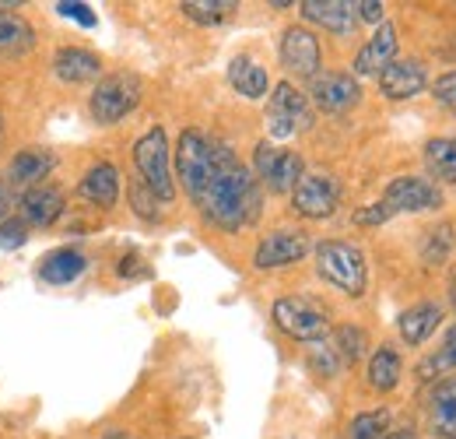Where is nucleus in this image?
I'll return each mask as SVG.
<instances>
[{
	"label": "nucleus",
	"instance_id": "obj_1",
	"mask_svg": "<svg viewBox=\"0 0 456 439\" xmlns=\"http://www.w3.org/2000/svg\"><path fill=\"white\" fill-rule=\"evenodd\" d=\"M200 215L222 232H239L260 219V183L225 145L222 162L215 169L204 197L197 201Z\"/></svg>",
	"mask_w": 456,
	"mask_h": 439
},
{
	"label": "nucleus",
	"instance_id": "obj_2",
	"mask_svg": "<svg viewBox=\"0 0 456 439\" xmlns=\"http://www.w3.org/2000/svg\"><path fill=\"white\" fill-rule=\"evenodd\" d=\"M222 152H225V145H218L215 137H208L197 127H186L179 134V145H175V179L183 183V190L190 194L193 204L204 197L215 169L222 162Z\"/></svg>",
	"mask_w": 456,
	"mask_h": 439
},
{
	"label": "nucleus",
	"instance_id": "obj_3",
	"mask_svg": "<svg viewBox=\"0 0 456 439\" xmlns=\"http://www.w3.org/2000/svg\"><path fill=\"white\" fill-rule=\"evenodd\" d=\"M141 95H144V85H141L137 74H130V70L106 74V78L95 81V88L88 95V116L99 127H113V123L126 120L130 112L137 110Z\"/></svg>",
	"mask_w": 456,
	"mask_h": 439
},
{
	"label": "nucleus",
	"instance_id": "obj_4",
	"mask_svg": "<svg viewBox=\"0 0 456 439\" xmlns=\"http://www.w3.org/2000/svg\"><path fill=\"white\" fill-rule=\"evenodd\" d=\"M316 271L327 285H334L338 292L351 295V299L365 295V285H369L365 257L358 246H351L344 239H327L316 246Z\"/></svg>",
	"mask_w": 456,
	"mask_h": 439
},
{
	"label": "nucleus",
	"instance_id": "obj_5",
	"mask_svg": "<svg viewBox=\"0 0 456 439\" xmlns=\"http://www.w3.org/2000/svg\"><path fill=\"white\" fill-rule=\"evenodd\" d=\"M134 165H137V179L162 201H175V176H172V148L162 127H151L144 137H137L134 145Z\"/></svg>",
	"mask_w": 456,
	"mask_h": 439
},
{
	"label": "nucleus",
	"instance_id": "obj_6",
	"mask_svg": "<svg viewBox=\"0 0 456 439\" xmlns=\"http://www.w3.org/2000/svg\"><path fill=\"white\" fill-rule=\"evenodd\" d=\"M271 320L278 330H285L291 341L313 344V341H327L330 337V317L323 306H316L305 295H281L271 306Z\"/></svg>",
	"mask_w": 456,
	"mask_h": 439
},
{
	"label": "nucleus",
	"instance_id": "obj_7",
	"mask_svg": "<svg viewBox=\"0 0 456 439\" xmlns=\"http://www.w3.org/2000/svg\"><path fill=\"white\" fill-rule=\"evenodd\" d=\"M264 123H267L271 145H274V141H288V137H295V134H302V130L313 123V112H309L305 95H302L291 81H281V85L271 92V99H267Z\"/></svg>",
	"mask_w": 456,
	"mask_h": 439
},
{
	"label": "nucleus",
	"instance_id": "obj_8",
	"mask_svg": "<svg viewBox=\"0 0 456 439\" xmlns=\"http://www.w3.org/2000/svg\"><path fill=\"white\" fill-rule=\"evenodd\" d=\"M305 162L298 152L291 148H278L271 141H260L253 152V176L271 190V194H291L295 183L302 179Z\"/></svg>",
	"mask_w": 456,
	"mask_h": 439
},
{
	"label": "nucleus",
	"instance_id": "obj_9",
	"mask_svg": "<svg viewBox=\"0 0 456 439\" xmlns=\"http://www.w3.org/2000/svg\"><path fill=\"white\" fill-rule=\"evenodd\" d=\"M291 208L302 219H330L341 208V183L330 172H302V179L291 190Z\"/></svg>",
	"mask_w": 456,
	"mask_h": 439
},
{
	"label": "nucleus",
	"instance_id": "obj_10",
	"mask_svg": "<svg viewBox=\"0 0 456 439\" xmlns=\"http://www.w3.org/2000/svg\"><path fill=\"white\" fill-rule=\"evenodd\" d=\"M309 253H313V239L305 232H298V228H278V232H267L256 243L253 268L256 271H278V268L302 264Z\"/></svg>",
	"mask_w": 456,
	"mask_h": 439
},
{
	"label": "nucleus",
	"instance_id": "obj_11",
	"mask_svg": "<svg viewBox=\"0 0 456 439\" xmlns=\"http://www.w3.org/2000/svg\"><path fill=\"white\" fill-rule=\"evenodd\" d=\"M63 211H67V190L53 179L18 194V219L28 225V232L32 228H53L63 219Z\"/></svg>",
	"mask_w": 456,
	"mask_h": 439
},
{
	"label": "nucleus",
	"instance_id": "obj_12",
	"mask_svg": "<svg viewBox=\"0 0 456 439\" xmlns=\"http://www.w3.org/2000/svg\"><path fill=\"white\" fill-rule=\"evenodd\" d=\"M53 169H57V155H53L50 148H36V145H28V148H21V152H14V155L7 159L4 183H7L11 194H25V190L46 183Z\"/></svg>",
	"mask_w": 456,
	"mask_h": 439
},
{
	"label": "nucleus",
	"instance_id": "obj_13",
	"mask_svg": "<svg viewBox=\"0 0 456 439\" xmlns=\"http://www.w3.org/2000/svg\"><path fill=\"white\" fill-rule=\"evenodd\" d=\"M281 63H285L288 74L295 78H316L320 74V39L305 29V25H288L285 36H281Z\"/></svg>",
	"mask_w": 456,
	"mask_h": 439
},
{
	"label": "nucleus",
	"instance_id": "obj_14",
	"mask_svg": "<svg viewBox=\"0 0 456 439\" xmlns=\"http://www.w3.org/2000/svg\"><path fill=\"white\" fill-rule=\"evenodd\" d=\"M383 204L394 211V215H403V211H432L443 204V194L421 179V176H397L387 194H383Z\"/></svg>",
	"mask_w": 456,
	"mask_h": 439
},
{
	"label": "nucleus",
	"instance_id": "obj_15",
	"mask_svg": "<svg viewBox=\"0 0 456 439\" xmlns=\"http://www.w3.org/2000/svg\"><path fill=\"white\" fill-rule=\"evenodd\" d=\"M309 95L313 103L323 112H347L351 106H358L362 99V88L351 74H341V70H330V74H316L313 85H309Z\"/></svg>",
	"mask_w": 456,
	"mask_h": 439
},
{
	"label": "nucleus",
	"instance_id": "obj_16",
	"mask_svg": "<svg viewBox=\"0 0 456 439\" xmlns=\"http://www.w3.org/2000/svg\"><path fill=\"white\" fill-rule=\"evenodd\" d=\"M425 85H428V74L418 60H394L379 70V92L394 103L414 99L418 92H425Z\"/></svg>",
	"mask_w": 456,
	"mask_h": 439
},
{
	"label": "nucleus",
	"instance_id": "obj_17",
	"mask_svg": "<svg viewBox=\"0 0 456 439\" xmlns=\"http://www.w3.org/2000/svg\"><path fill=\"white\" fill-rule=\"evenodd\" d=\"M298 11H302L305 21H316V25H323L327 32H334L341 39L354 36V29H358V14H354L351 0H302Z\"/></svg>",
	"mask_w": 456,
	"mask_h": 439
},
{
	"label": "nucleus",
	"instance_id": "obj_18",
	"mask_svg": "<svg viewBox=\"0 0 456 439\" xmlns=\"http://www.w3.org/2000/svg\"><path fill=\"white\" fill-rule=\"evenodd\" d=\"M77 197L88 201L92 208L113 211L116 201H119V169H116L113 162L88 165V172H85L81 183H77Z\"/></svg>",
	"mask_w": 456,
	"mask_h": 439
},
{
	"label": "nucleus",
	"instance_id": "obj_19",
	"mask_svg": "<svg viewBox=\"0 0 456 439\" xmlns=\"http://www.w3.org/2000/svg\"><path fill=\"white\" fill-rule=\"evenodd\" d=\"M53 74L63 85H92L102 74V56L85 46H60L53 54Z\"/></svg>",
	"mask_w": 456,
	"mask_h": 439
},
{
	"label": "nucleus",
	"instance_id": "obj_20",
	"mask_svg": "<svg viewBox=\"0 0 456 439\" xmlns=\"http://www.w3.org/2000/svg\"><path fill=\"white\" fill-rule=\"evenodd\" d=\"M85 271H88V257H85L77 246H57V250H50V253L39 261V268H36L39 281H43V285H53V288L74 285Z\"/></svg>",
	"mask_w": 456,
	"mask_h": 439
},
{
	"label": "nucleus",
	"instance_id": "obj_21",
	"mask_svg": "<svg viewBox=\"0 0 456 439\" xmlns=\"http://www.w3.org/2000/svg\"><path fill=\"white\" fill-rule=\"evenodd\" d=\"M394 60H397V29L390 21H383L376 29V36L354 54V74L358 78H379V70Z\"/></svg>",
	"mask_w": 456,
	"mask_h": 439
},
{
	"label": "nucleus",
	"instance_id": "obj_22",
	"mask_svg": "<svg viewBox=\"0 0 456 439\" xmlns=\"http://www.w3.org/2000/svg\"><path fill=\"white\" fill-rule=\"evenodd\" d=\"M36 46V29L18 11H0V63L21 60Z\"/></svg>",
	"mask_w": 456,
	"mask_h": 439
},
{
	"label": "nucleus",
	"instance_id": "obj_23",
	"mask_svg": "<svg viewBox=\"0 0 456 439\" xmlns=\"http://www.w3.org/2000/svg\"><path fill=\"white\" fill-rule=\"evenodd\" d=\"M428 426L439 439H456V377L443 380L428 397Z\"/></svg>",
	"mask_w": 456,
	"mask_h": 439
},
{
	"label": "nucleus",
	"instance_id": "obj_24",
	"mask_svg": "<svg viewBox=\"0 0 456 439\" xmlns=\"http://www.w3.org/2000/svg\"><path fill=\"white\" fill-rule=\"evenodd\" d=\"M228 85L242 95V99H264L271 92V78L267 70L253 60V56H235L228 63Z\"/></svg>",
	"mask_w": 456,
	"mask_h": 439
},
{
	"label": "nucleus",
	"instance_id": "obj_25",
	"mask_svg": "<svg viewBox=\"0 0 456 439\" xmlns=\"http://www.w3.org/2000/svg\"><path fill=\"white\" fill-rule=\"evenodd\" d=\"M439 324H443V306H439V302H418V306L403 310L397 320L400 337H403L407 344H425Z\"/></svg>",
	"mask_w": 456,
	"mask_h": 439
},
{
	"label": "nucleus",
	"instance_id": "obj_26",
	"mask_svg": "<svg viewBox=\"0 0 456 439\" xmlns=\"http://www.w3.org/2000/svg\"><path fill=\"white\" fill-rule=\"evenodd\" d=\"M400 373H403V362L394 348H379L372 359H369V384L376 390H394L400 384Z\"/></svg>",
	"mask_w": 456,
	"mask_h": 439
},
{
	"label": "nucleus",
	"instance_id": "obj_27",
	"mask_svg": "<svg viewBox=\"0 0 456 439\" xmlns=\"http://www.w3.org/2000/svg\"><path fill=\"white\" fill-rule=\"evenodd\" d=\"M425 165L446 179V183H456V137H432L425 145Z\"/></svg>",
	"mask_w": 456,
	"mask_h": 439
},
{
	"label": "nucleus",
	"instance_id": "obj_28",
	"mask_svg": "<svg viewBox=\"0 0 456 439\" xmlns=\"http://www.w3.org/2000/svg\"><path fill=\"white\" fill-rule=\"evenodd\" d=\"M186 18H193L197 25H222L225 18L235 14V0H183L179 4Z\"/></svg>",
	"mask_w": 456,
	"mask_h": 439
},
{
	"label": "nucleus",
	"instance_id": "obj_29",
	"mask_svg": "<svg viewBox=\"0 0 456 439\" xmlns=\"http://www.w3.org/2000/svg\"><path fill=\"white\" fill-rule=\"evenodd\" d=\"M334 352L341 355L344 366H354L362 355H365V348H369V337H365V330L354 327V324H341V327L334 330Z\"/></svg>",
	"mask_w": 456,
	"mask_h": 439
},
{
	"label": "nucleus",
	"instance_id": "obj_30",
	"mask_svg": "<svg viewBox=\"0 0 456 439\" xmlns=\"http://www.w3.org/2000/svg\"><path fill=\"white\" fill-rule=\"evenodd\" d=\"M390 436V411L379 408V411H362L351 418L347 426V439H387Z\"/></svg>",
	"mask_w": 456,
	"mask_h": 439
},
{
	"label": "nucleus",
	"instance_id": "obj_31",
	"mask_svg": "<svg viewBox=\"0 0 456 439\" xmlns=\"http://www.w3.org/2000/svg\"><path fill=\"white\" fill-rule=\"evenodd\" d=\"M305 359H309V366H313L320 377H338L344 366L341 355L334 352L330 341H313V344H305Z\"/></svg>",
	"mask_w": 456,
	"mask_h": 439
},
{
	"label": "nucleus",
	"instance_id": "obj_32",
	"mask_svg": "<svg viewBox=\"0 0 456 439\" xmlns=\"http://www.w3.org/2000/svg\"><path fill=\"white\" fill-rule=\"evenodd\" d=\"M439 369H443V373H446V369H456V330L446 334V344H443L432 359H425V362H421L418 377H421V380H436V377H439Z\"/></svg>",
	"mask_w": 456,
	"mask_h": 439
},
{
	"label": "nucleus",
	"instance_id": "obj_33",
	"mask_svg": "<svg viewBox=\"0 0 456 439\" xmlns=\"http://www.w3.org/2000/svg\"><path fill=\"white\" fill-rule=\"evenodd\" d=\"M126 197H130V208H134V215H137V219L159 221V215H162V208H159V204H162V201H159V197H155L141 179H134V183H130Z\"/></svg>",
	"mask_w": 456,
	"mask_h": 439
},
{
	"label": "nucleus",
	"instance_id": "obj_34",
	"mask_svg": "<svg viewBox=\"0 0 456 439\" xmlns=\"http://www.w3.org/2000/svg\"><path fill=\"white\" fill-rule=\"evenodd\" d=\"M28 225L18 219V215H7L0 221V250H21L28 243Z\"/></svg>",
	"mask_w": 456,
	"mask_h": 439
},
{
	"label": "nucleus",
	"instance_id": "obj_35",
	"mask_svg": "<svg viewBox=\"0 0 456 439\" xmlns=\"http://www.w3.org/2000/svg\"><path fill=\"white\" fill-rule=\"evenodd\" d=\"M450 250H453V228L443 225V228L432 232V243L425 246V261H428V264H443V261L450 257Z\"/></svg>",
	"mask_w": 456,
	"mask_h": 439
},
{
	"label": "nucleus",
	"instance_id": "obj_36",
	"mask_svg": "<svg viewBox=\"0 0 456 439\" xmlns=\"http://www.w3.org/2000/svg\"><path fill=\"white\" fill-rule=\"evenodd\" d=\"M57 14L74 18V21H77V25H85V29H95V25H99V14H95L88 4H81V0H60Z\"/></svg>",
	"mask_w": 456,
	"mask_h": 439
},
{
	"label": "nucleus",
	"instance_id": "obj_37",
	"mask_svg": "<svg viewBox=\"0 0 456 439\" xmlns=\"http://www.w3.org/2000/svg\"><path fill=\"white\" fill-rule=\"evenodd\" d=\"M351 219H354V225H383V221L394 219V211H390L383 201H376V204H369V208H358Z\"/></svg>",
	"mask_w": 456,
	"mask_h": 439
},
{
	"label": "nucleus",
	"instance_id": "obj_38",
	"mask_svg": "<svg viewBox=\"0 0 456 439\" xmlns=\"http://www.w3.org/2000/svg\"><path fill=\"white\" fill-rule=\"evenodd\" d=\"M432 95H436L446 110L456 112V74H443V78L432 85Z\"/></svg>",
	"mask_w": 456,
	"mask_h": 439
},
{
	"label": "nucleus",
	"instance_id": "obj_39",
	"mask_svg": "<svg viewBox=\"0 0 456 439\" xmlns=\"http://www.w3.org/2000/svg\"><path fill=\"white\" fill-rule=\"evenodd\" d=\"M354 14H358V21H369V25H383V4L379 0H358L354 4Z\"/></svg>",
	"mask_w": 456,
	"mask_h": 439
},
{
	"label": "nucleus",
	"instance_id": "obj_40",
	"mask_svg": "<svg viewBox=\"0 0 456 439\" xmlns=\"http://www.w3.org/2000/svg\"><path fill=\"white\" fill-rule=\"evenodd\" d=\"M137 271H141V257H137V253L123 257V264H119V277H134Z\"/></svg>",
	"mask_w": 456,
	"mask_h": 439
},
{
	"label": "nucleus",
	"instance_id": "obj_41",
	"mask_svg": "<svg viewBox=\"0 0 456 439\" xmlns=\"http://www.w3.org/2000/svg\"><path fill=\"white\" fill-rule=\"evenodd\" d=\"M7 211H11V190H7V183L0 176V221L7 219Z\"/></svg>",
	"mask_w": 456,
	"mask_h": 439
},
{
	"label": "nucleus",
	"instance_id": "obj_42",
	"mask_svg": "<svg viewBox=\"0 0 456 439\" xmlns=\"http://www.w3.org/2000/svg\"><path fill=\"white\" fill-rule=\"evenodd\" d=\"M102 439H134V436H130V433H123V429H110Z\"/></svg>",
	"mask_w": 456,
	"mask_h": 439
},
{
	"label": "nucleus",
	"instance_id": "obj_43",
	"mask_svg": "<svg viewBox=\"0 0 456 439\" xmlns=\"http://www.w3.org/2000/svg\"><path fill=\"white\" fill-rule=\"evenodd\" d=\"M387 439H418V436H414L411 429H400V433H390V436H387Z\"/></svg>",
	"mask_w": 456,
	"mask_h": 439
},
{
	"label": "nucleus",
	"instance_id": "obj_44",
	"mask_svg": "<svg viewBox=\"0 0 456 439\" xmlns=\"http://www.w3.org/2000/svg\"><path fill=\"white\" fill-rule=\"evenodd\" d=\"M4 134H7V127H4V112H0V152H4Z\"/></svg>",
	"mask_w": 456,
	"mask_h": 439
},
{
	"label": "nucleus",
	"instance_id": "obj_45",
	"mask_svg": "<svg viewBox=\"0 0 456 439\" xmlns=\"http://www.w3.org/2000/svg\"><path fill=\"white\" fill-rule=\"evenodd\" d=\"M453 310H456V275H453Z\"/></svg>",
	"mask_w": 456,
	"mask_h": 439
}]
</instances>
